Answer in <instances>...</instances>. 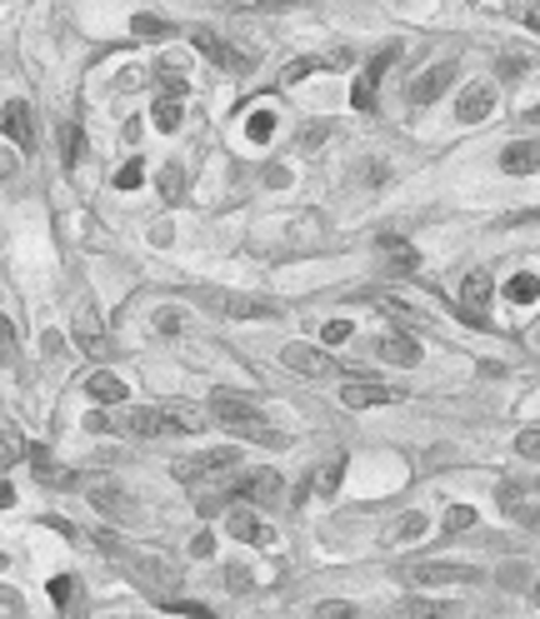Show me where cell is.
Here are the masks:
<instances>
[{
  "label": "cell",
  "instance_id": "32",
  "mask_svg": "<svg viewBox=\"0 0 540 619\" xmlns=\"http://www.w3.org/2000/svg\"><path fill=\"white\" fill-rule=\"evenodd\" d=\"M510 21H520L526 31H540V0H505Z\"/></svg>",
  "mask_w": 540,
  "mask_h": 619
},
{
  "label": "cell",
  "instance_id": "46",
  "mask_svg": "<svg viewBox=\"0 0 540 619\" xmlns=\"http://www.w3.org/2000/svg\"><path fill=\"white\" fill-rule=\"evenodd\" d=\"M15 170H21V155H15L11 145H0V180H11Z\"/></svg>",
  "mask_w": 540,
  "mask_h": 619
},
{
  "label": "cell",
  "instance_id": "25",
  "mask_svg": "<svg viewBox=\"0 0 540 619\" xmlns=\"http://www.w3.org/2000/svg\"><path fill=\"white\" fill-rule=\"evenodd\" d=\"M130 31L141 40H165V36H176V25L165 21V15H151V11H141L136 21H130Z\"/></svg>",
  "mask_w": 540,
  "mask_h": 619
},
{
  "label": "cell",
  "instance_id": "19",
  "mask_svg": "<svg viewBox=\"0 0 540 619\" xmlns=\"http://www.w3.org/2000/svg\"><path fill=\"white\" fill-rule=\"evenodd\" d=\"M495 110V91L491 85H466L456 100V120H466V126H476V120H485Z\"/></svg>",
  "mask_w": 540,
  "mask_h": 619
},
{
  "label": "cell",
  "instance_id": "44",
  "mask_svg": "<svg viewBox=\"0 0 540 619\" xmlns=\"http://www.w3.org/2000/svg\"><path fill=\"white\" fill-rule=\"evenodd\" d=\"M341 475H345V465L336 460V465H330L326 475H320V495H336V490H341Z\"/></svg>",
  "mask_w": 540,
  "mask_h": 619
},
{
  "label": "cell",
  "instance_id": "12",
  "mask_svg": "<svg viewBox=\"0 0 540 619\" xmlns=\"http://www.w3.org/2000/svg\"><path fill=\"white\" fill-rule=\"evenodd\" d=\"M231 495H240V500H250V504H281L285 475H275V469H246V475L231 485Z\"/></svg>",
  "mask_w": 540,
  "mask_h": 619
},
{
  "label": "cell",
  "instance_id": "22",
  "mask_svg": "<svg viewBox=\"0 0 540 619\" xmlns=\"http://www.w3.org/2000/svg\"><path fill=\"white\" fill-rule=\"evenodd\" d=\"M155 186H161V200H165V205H180V200H186V165H180V160L161 165Z\"/></svg>",
  "mask_w": 540,
  "mask_h": 619
},
{
  "label": "cell",
  "instance_id": "3",
  "mask_svg": "<svg viewBox=\"0 0 540 619\" xmlns=\"http://www.w3.org/2000/svg\"><path fill=\"white\" fill-rule=\"evenodd\" d=\"M206 415L196 409H165V405H141V409H116L110 430L136 435V440H155V435H196Z\"/></svg>",
  "mask_w": 540,
  "mask_h": 619
},
{
  "label": "cell",
  "instance_id": "37",
  "mask_svg": "<svg viewBox=\"0 0 540 619\" xmlns=\"http://www.w3.org/2000/svg\"><path fill=\"white\" fill-rule=\"evenodd\" d=\"M270 130H275V116H270V110H256V116H250V126H246V135H250L256 145H266Z\"/></svg>",
  "mask_w": 540,
  "mask_h": 619
},
{
  "label": "cell",
  "instance_id": "15",
  "mask_svg": "<svg viewBox=\"0 0 540 619\" xmlns=\"http://www.w3.org/2000/svg\"><path fill=\"white\" fill-rule=\"evenodd\" d=\"M376 355L390 365H400V370H411V365H421V340H415L411 330H390V335H380Z\"/></svg>",
  "mask_w": 540,
  "mask_h": 619
},
{
  "label": "cell",
  "instance_id": "45",
  "mask_svg": "<svg viewBox=\"0 0 540 619\" xmlns=\"http://www.w3.org/2000/svg\"><path fill=\"white\" fill-rule=\"evenodd\" d=\"M141 180H145V170H141V165H136V160H130L126 170H120V176H116V186H120V190H136V186H141Z\"/></svg>",
  "mask_w": 540,
  "mask_h": 619
},
{
  "label": "cell",
  "instance_id": "40",
  "mask_svg": "<svg viewBox=\"0 0 540 619\" xmlns=\"http://www.w3.org/2000/svg\"><path fill=\"white\" fill-rule=\"evenodd\" d=\"M351 335H355L351 320H326V330H320V340H326V345H345Z\"/></svg>",
  "mask_w": 540,
  "mask_h": 619
},
{
  "label": "cell",
  "instance_id": "35",
  "mask_svg": "<svg viewBox=\"0 0 540 619\" xmlns=\"http://www.w3.org/2000/svg\"><path fill=\"white\" fill-rule=\"evenodd\" d=\"M91 500H95V510H106V514H130V510H136V504H130L120 490H91Z\"/></svg>",
  "mask_w": 540,
  "mask_h": 619
},
{
  "label": "cell",
  "instance_id": "54",
  "mask_svg": "<svg viewBox=\"0 0 540 619\" xmlns=\"http://www.w3.org/2000/svg\"><path fill=\"white\" fill-rule=\"evenodd\" d=\"M5 564H11V560H5V555H0V570H5Z\"/></svg>",
  "mask_w": 540,
  "mask_h": 619
},
{
  "label": "cell",
  "instance_id": "6",
  "mask_svg": "<svg viewBox=\"0 0 540 619\" xmlns=\"http://www.w3.org/2000/svg\"><path fill=\"white\" fill-rule=\"evenodd\" d=\"M190 40H196L200 56L211 60V66H221L225 75H250V71H256V56H246V50H235L231 40L215 36V31H206V25H196V31H190Z\"/></svg>",
  "mask_w": 540,
  "mask_h": 619
},
{
  "label": "cell",
  "instance_id": "31",
  "mask_svg": "<svg viewBox=\"0 0 540 619\" xmlns=\"http://www.w3.org/2000/svg\"><path fill=\"white\" fill-rule=\"evenodd\" d=\"M476 520H481V514H476V504H450V510H446V525H441V529H446V535H466Z\"/></svg>",
  "mask_w": 540,
  "mask_h": 619
},
{
  "label": "cell",
  "instance_id": "14",
  "mask_svg": "<svg viewBox=\"0 0 540 619\" xmlns=\"http://www.w3.org/2000/svg\"><path fill=\"white\" fill-rule=\"evenodd\" d=\"M450 81H456V66H450V60H441V66H431V71L415 75L411 91H406V100H411V106H435V100L450 91Z\"/></svg>",
  "mask_w": 540,
  "mask_h": 619
},
{
  "label": "cell",
  "instance_id": "34",
  "mask_svg": "<svg viewBox=\"0 0 540 619\" xmlns=\"http://www.w3.org/2000/svg\"><path fill=\"white\" fill-rule=\"evenodd\" d=\"M21 360V340H15L11 316H0V365H15Z\"/></svg>",
  "mask_w": 540,
  "mask_h": 619
},
{
  "label": "cell",
  "instance_id": "10",
  "mask_svg": "<svg viewBox=\"0 0 540 619\" xmlns=\"http://www.w3.org/2000/svg\"><path fill=\"white\" fill-rule=\"evenodd\" d=\"M400 60V46H386V50H376L371 56V66H365L361 75H355V85H351V106L355 110H376V91H380V81H386V71Z\"/></svg>",
  "mask_w": 540,
  "mask_h": 619
},
{
  "label": "cell",
  "instance_id": "7",
  "mask_svg": "<svg viewBox=\"0 0 540 619\" xmlns=\"http://www.w3.org/2000/svg\"><path fill=\"white\" fill-rule=\"evenodd\" d=\"M281 365H285V370H295V374H306V380H330V374H351L330 350H320V345H301V340L281 350Z\"/></svg>",
  "mask_w": 540,
  "mask_h": 619
},
{
  "label": "cell",
  "instance_id": "5",
  "mask_svg": "<svg viewBox=\"0 0 540 619\" xmlns=\"http://www.w3.org/2000/svg\"><path fill=\"white\" fill-rule=\"evenodd\" d=\"M240 465V450L235 444H211V450H196V455L176 460L171 465V475L180 479V485H206L211 475H225V469Z\"/></svg>",
  "mask_w": 540,
  "mask_h": 619
},
{
  "label": "cell",
  "instance_id": "24",
  "mask_svg": "<svg viewBox=\"0 0 540 619\" xmlns=\"http://www.w3.org/2000/svg\"><path fill=\"white\" fill-rule=\"evenodd\" d=\"M376 310H380V316H390V320H396V330H421V325H425V320L415 316L411 305H406V300H396V295H376Z\"/></svg>",
  "mask_w": 540,
  "mask_h": 619
},
{
  "label": "cell",
  "instance_id": "36",
  "mask_svg": "<svg viewBox=\"0 0 540 619\" xmlns=\"http://www.w3.org/2000/svg\"><path fill=\"white\" fill-rule=\"evenodd\" d=\"M60 141H66V165H81L85 160V130L81 126H66V135H60Z\"/></svg>",
  "mask_w": 540,
  "mask_h": 619
},
{
  "label": "cell",
  "instance_id": "53",
  "mask_svg": "<svg viewBox=\"0 0 540 619\" xmlns=\"http://www.w3.org/2000/svg\"><path fill=\"white\" fill-rule=\"evenodd\" d=\"M530 605H536V609H540V580H536V590H530Z\"/></svg>",
  "mask_w": 540,
  "mask_h": 619
},
{
  "label": "cell",
  "instance_id": "1",
  "mask_svg": "<svg viewBox=\"0 0 540 619\" xmlns=\"http://www.w3.org/2000/svg\"><path fill=\"white\" fill-rule=\"evenodd\" d=\"M211 415L221 430H231L235 440H250L260 444V450H285L291 444V435L275 430V425L260 415V405L250 395H235V390H215L211 395Z\"/></svg>",
  "mask_w": 540,
  "mask_h": 619
},
{
  "label": "cell",
  "instance_id": "9",
  "mask_svg": "<svg viewBox=\"0 0 540 619\" xmlns=\"http://www.w3.org/2000/svg\"><path fill=\"white\" fill-rule=\"evenodd\" d=\"M491 295H495L491 275H485V270H470L466 285H460V320L476 330L491 325Z\"/></svg>",
  "mask_w": 540,
  "mask_h": 619
},
{
  "label": "cell",
  "instance_id": "52",
  "mask_svg": "<svg viewBox=\"0 0 540 619\" xmlns=\"http://www.w3.org/2000/svg\"><path fill=\"white\" fill-rule=\"evenodd\" d=\"M11 504H15V490L11 485H0V510H11Z\"/></svg>",
  "mask_w": 540,
  "mask_h": 619
},
{
  "label": "cell",
  "instance_id": "13",
  "mask_svg": "<svg viewBox=\"0 0 540 619\" xmlns=\"http://www.w3.org/2000/svg\"><path fill=\"white\" fill-rule=\"evenodd\" d=\"M396 400H406L400 390L380 385V380H371V374H351L341 390V405L345 409H376V405H396Z\"/></svg>",
  "mask_w": 540,
  "mask_h": 619
},
{
  "label": "cell",
  "instance_id": "42",
  "mask_svg": "<svg viewBox=\"0 0 540 619\" xmlns=\"http://www.w3.org/2000/svg\"><path fill=\"white\" fill-rule=\"evenodd\" d=\"M516 450L540 465V430H520V435H516Z\"/></svg>",
  "mask_w": 540,
  "mask_h": 619
},
{
  "label": "cell",
  "instance_id": "27",
  "mask_svg": "<svg viewBox=\"0 0 540 619\" xmlns=\"http://www.w3.org/2000/svg\"><path fill=\"white\" fill-rule=\"evenodd\" d=\"M21 455H25L21 430H15V425H0V475H5V469H11Z\"/></svg>",
  "mask_w": 540,
  "mask_h": 619
},
{
  "label": "cell",
  "instance_id": "29",
  "mask_svg": "<svg viewBox=\"0 0 540 619\" xmlns=\"http://www.w3.org/2000/svg\"><path fill=\"white\" fill-rule=\"evenodd\" d=\"M50 599H56L60 615H71V605L81 599V584H75L71 574H56V580H50Z\"/></svg>",
  "mask_w": 540,
  "mask_h": 619
},
{
  "label": "cell",
  "instance_id": "26",
  "mask_svg": "<svg viewBox=\"0 0 540 619\" xmlns=\"http://www.w3.org/2000/svg\"><path fill=\"white\" fill-rule=\"evenodd\" d=\"M400 619H456V609L441 605V599H406Z\"/></svg>",
  "mask_w": 540,
  "mask_h": 619
},
{
  "label": "cell",
  "instance_id": "51",
  "mask_svg": "<svg viewBox=\"0 0 540 619\" xmlns=\"http://www.w3.org/2000/svg\"><path fill=\"white\" fill-rule=\"evenodd\" d=\"M190 555H200V560H206V555H211V535H196V545H190Z\"/></svg>",
  "mask_w": 540,
  "mask_h": 619
},
{
  "label": "cell",
  "instance_id": "49",
  "mask_svg": "<svg viewBox=\"0 0 540 619\" xmlns=\"http://www.w3.org/2000/svg\"><path fill=\"white\" fill-rule=\"evenodd\" d=\"M501 584H505V590H520V584H526V564H505Z\"/></svg>",
  "mask_w": 540,
  "mask_h": 619
},
{
  "label": "cell",
  "instance_id": "16",
  "mask_svg": "<svg viewBox=\"0 0 540 619\" xmlns=\"http://www.w3.org/2000/svg\"><path fill=\"white\" fill-rule=\"evenodd\" d=\"M0 130H5L21 151H36V120H31V106H25V100H11V106L0 110Z\"/></svg>",
  "mask_w": 540,
  "mask_h": 619
},
{
  "label": "cell",
  "instance_id": "20",
  "mask_svg": "<svg viewBox=\"0 0 540 619\" xmlns=\"http://www.w3.org/2000/svg\"><path fill=\"white\" fill-rule=\"evenodd\" d=\"M85 395L91 400H101V405H120V400H130V390H126V380H120L116 370H95V374H85Z\"/></svg>",
  "mask_w": 540,
  "mask_h": 619
},
{
  "label": "cell",
  "instance_id": "48",
  "mask_svg": "<svg viewBox=\"0 0 540 619\" xmlns=\"http://www.w3.org/2000/svg\"><path fill=\"white\" fill-rule=\"evenodd\" d=\"M155 325H161L165 335H176V330L186 325V316H180V310H161V316H155Z\"/></svg>",
  "mask_w": 540,
  "mask_h": 619
},
{
  "label": "cell",
  "instance_id": "39",
  "mask_svg": "<svg viewBox=\"0 0 540 619\" xmlns=\"http://www.w3.org/2000/svg\"><path fill=\"white\" fill-rule=\"evenodd\" d=\"M316 619H361V615H355L351 599H326V605L316 609Z\"/></svg>",
  "mask_w": 540,
  "mask_h": 619
},
{
  "label": "cell",
  "instance_id": "11",
  "mask_svg": "<svg viewBox=\"0 0 540 619\" xmlns=\"http://www.w3.org/2000/svg\"><path fill=\"white\" fill-rule=\"evenodd\" d=\"M225 535L235 539V545H256V549H266V545H275V529L260 520L250 504H235V510H225Z\"/></svg>",
  "mask_w": 540,
  "mask_h": 619
},
{
  "label": "cell",
  "instance_id": "30",
  "mask_svg": "<svg viewBox=\"0 0 540 619\" xmlns=\"http://www.w3.org/2000/svg\"><path fill=\"white\" fill-rule=\"evenodd\" d=\"M505 300L510 305H536L540 300V281L536 275H516V281L505 285Z\"/></svg>",
  "mask_w": 540,
  "mask_h": 619
},
{
  "label": "cell",
  "instance_id": "47",
  "mask_svg": "<svg viewBox=\"0 0 540 619\" xmlns=\"http://www.w3.org/2000/svg\"><path fill=\"white\" fill-rule=\"evenodd\" d=\"M0 615H5V619H21V595H15V590H0Z\"/></svg>",
  "mask_w": 540,
  "mask_h": 619
},
{
  "label": "cell",
  "instance_id": "23",
  "mask_svg": "<svg viewBox=\"0 0 540 619\" xmlns=\"http://www.w3.org/2000/svg\"><path fill=\"white\" fill-rule=\"evenodd\" d=\"M221 11H235V15H246V11H256V15H270V11H301L306 0H215Z\"/></svg>",
  "mask_w": 540,
  "mask_h": 619
},
{
  "label": "cell",
  "instance_id": "2",
  "mask_svg": "<svg viewBox=\"0 0 540 619\" xmlns=\"http://www.w3.org/2000/svg\"><path fill=\"white\" fill-rule=\"evenodd\" d=\"M110 560L120 564V574H126L136 590H145L151 599H171L180 590V570L165 555H151V549H130V545H110Z\"/></svg>",
  "mask_w": 540,
  "mask_h": 619
},
{
  "label": "cell",
  "instance_id": "50",
  "mask_svg": "<svg viewBox=\"0 0 540 619\" xmlns=\"http://www.w3.org/2000/svg\"><path fill=\"white\" fill-rule=\"evenodd\" d=\"M520 71H526V60H520V56H501V75H505V81H516Z\"/></svg>",
  "mask_w": 540,
  "mask_h": 619
},
{
  "label": "cell",
  "instance_id": "38",
  "mask_svg": "<svg viewBox=\"0 0 540 619\" xmlns=\"http://www.w3.org/2000/svg\"><path fill=\"white\" fill-rule=\"evenodd\" d=\"M155 605H161V609H176V615H186V619H215L206 605H186V599H176V595H171V599H155Z\"/></svg>",
  "mask_w": 540,
  "mask_h": 619
},
{
  "label": "cell",
  "instance_id": "17",
  "mask_svg": "<svg viewBox=\"0 0 540 619\" xmlns=\"http://www.w3.org/2000/svg\"><path fill=\"white\" fill-rule=\"evenodd\" d=\"M25 455H31V469H36V479L46 485V490H75V469L56 465L46 444H36V450H25Z\"/></svg>",
  "mask_w": 540,
  "mask_h": 619
},
{
  "label": "cell",
  "instance_id": "43",
  "mask_svg": "<svg viewBox=\"0 0 540 619\" xmlns=\"http://www.w3.org/2000/svg\"><path fill=\"white\" fill-rule=\"evenodd\" d=\"M310 71H316V60H291V66L281 71V81H285V85H295V81H306Z\"/></svg>",
  "mask_w": 540,
  "mask_h": 619
},
{
  "label": "cell",
  "instance_id": "28",
  "mask_svg": "<svg viewBox=\"0 0 540 619\" xmlns=\"http://www.w3.org/2000/svg\"><path fill=\"white\" fill-rule=\"evenodd\" d=\"M155 81H161V95H171V100H186L190 81H186V75H180V66H171V60H165L161 71H155Z\"/></svg>",
  "mask_w": 540,
  "mask_h": 619
},
{
  "label": "cell",
  "instance_id": "21",
  "mask_svg": "<svg viewBox=\"0 0 540 619\" xmlns=\"http://www.w3.org/2000/svg\"><path fill=\"white\" fill-rule=\"evenodd\" d=\"M380 255H386V265H390V275H396V281H406V275H415V270H421L415 246H406V240H396V235H386V240H380Z\"/></svg>",
  "mask_w": 540,
  "mask_h": 619
},
{
  "label": "cell",
  "instance_id": "18",
  "mask_svg": "<svg viewBox=\"0 0 540 619\" xmlns=\"http://www.w3.org/2000/svg\"><path fill=\"white\" fill-rule=\"evenodd\" d=\"M505 176H540V141H516L501 151Z\"/></svg>",
  "mask_w": 540,
  "mask_h": 619
},
{
  "label": "cell",
  "instance_id": "33",
  "mask_svg": "<svg viewBox=\"0 0 540 619\" xmlns=\"http://www.w3.org/2000/svg\"><path fill=\"white\" fill-rule=\"evenodd\" d=\"M155 130H165V135H171V130H180V100H171V95H161V100H155Z\"/></svg>",
  "mask_w": 540,
  "mask_h": 619
},
{
  "label": "cell",
  "instance_id": "41",
  "mask_svg": "<svg viewBox=\"0 0 540 619\" xmlns=\"http://www.w3.org/2000/svg\"><path fill=\"white\" fill-rule=\"evenodd\" d=\"M400 539H415V535H425V514L421 510H411V514H400V529H396Z\"/></svg>",
  "mask_w": 540,
  "mask_h": 619
},
{
  "label": "cell",
  "instance_id": "4",
  "mask_svg": "<svg viewBox=\"0 0 540 619\" xmlns=\"http://www.w3.org/2000/svg\"><path fill=\"white\" fill-rule=\"evenodd\" d=\"M196 305L211 310L215 320H281V300L270 295H246V290H221V285H200L196 290Z\"/></svg>",
  "mask_w": 540,
  "mask_h": 619
},
{
  "label": "cell",
  "instance_id": "8",
  "mask_svg": "<svg viewBox=\"0 0 540 619\" xmlns=\"http://www.w3.org/2000/svg\"><path fill=\"white\" fill-rule=\"evenodd\" d=\"M406 580L425 584V590H446V584H476L481 570H476V564H450V560H415L411 570H406Z\"/></svg>",
  "mask_w": 540,
  "mask_h": 619
}]
</instances>
